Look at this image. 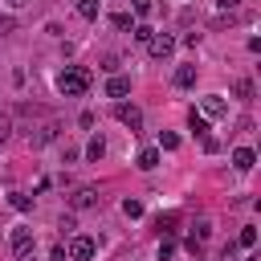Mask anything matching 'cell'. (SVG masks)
Here are the masks:
<instances>
[{
    "label": "cell",
    "instance_id": "9a60e30c",
    "mask_svg": "<svg viewBox=\"0 0 261 261\" xmlns=\"http://www.w3.org/2000/svg\"><path fill=\"white\" fill-rule=\"evenodd\" d=\"M175 220H179V216H175V212H163V216H159V220H155V228H159V232H163V237H167V232H175Z\"/></svg>",
    "mask_w": 261,
    "mask_h": 261
},
{
    "label": "cell",
    "instance_id": "8fae6325",
    "mask_svg": "<svg viewBox=\"0 0 261 261\" xmlns=\"http://www.w3.org/2000/svg\"><path fill=\"white\" fill-rule=\"evenodd\" d=\"M139 167H143V171H155V167H159V147L139 151Z\"/></svg>",
    "mask_w": 261,
    "mask_h": 261
},
{
    "label": "cell",
    "instance_id": "3957f363",
    "mask_svg": "<svg viewBox=\"0 0 261 261\" xmlns=\"http://www.w3.org/2000/svg\"><path fill=\"white\" fill-rule=\"evenodd\" d=\"M147 49H151V57H171L175 53V37L171 33H151V41H147Z\"/></svg>",
    "mask_w": 261,
    "mask_h": 261
},
{
    "label": "cell",
    "instance_id": "ba28073f",
    "mask_svg": "<svg viewBox=\"0 0 261 261\" xmlns=\"http://www.w3.org/2000/svg\"><path fill=\"white\" fill-rule=\"evenodd\" d=\"M98 204V188H77L69 196V208H94Z\"/></svg>",
    "mask_w": 261,
    "mask_h": 261
},
{
    "label": "cell",
    "instance_id": "484cf974",
    "mask_svg": "<svg viewBox=\"0 0 261 261\" xmlns=\"http://www.w3.org/2000/svg\"><path fill=\"white\" fill-rule=\"evenodd\" d=\"M12 24H16V20H12V16H0V33H8V29H12Z\"/></svg>",
    "mask_w": 261,
    "mask_h": 261
},
{
    "label": "cell",
    "instance_id": "7402d4cb",
    "mask_svg": "<svg viewBox=\"0 0 261 261\" xmlns=\"http://www.w3.org/2000/svg\"><path fill=\"white\" fill-rule=\"evenodd\" d=\"M232 90H237V98H253V82H249V77H241Z\"/></svg>",
    "mask_w": 261,
    "mask_h": 261
},
{
    "label": "cell",
    "instance_id": "8992f818",
    "mask_svg": "<svg viewBox=\"0 0 261 261\" xmlns=\"http://www.w3.org/2000/svg\"><path fill=\"white\" fill-rule=\"evenodd\" d=\"M94 249H98L94 237H73V241H69V257H73V261H90Z\"/></svg>",
    "mask_w": 261,
    "mask_h": 261
},
{
    "label": "cell",
    "instance_id": "7a4b0ae2",
    "mask_svg": "<svg viewBox=\"0 0 261 261\" xmlns=\"http://www.w3.org/2000/svg\"><path fill=\"white\" fill-rule=\"evenodd\" d=\"M8 249H12V257H29V253H33V228L16 224L12 237H8Z\"/></svg>",
    "mask_w": 261,
    "mask_h": 261
},
{
    "label": "cell",
    "instance_id": "9c48e42d",
    "mask_svg": "<svg viewBox=\"0 0 261 261\" xmlns=\"http://www.w3.org/2000/svg\"><path fill=\"white\" fill-rule=\"evenodd\" d=\"M253 163H257L253 147H237V151H232V167H237V171H253Z\"/></svg>",
    "mask_w": 261,
    "mask_h": 261
},
{
    "label": "cell",
    "instance_id": "4fadbf2b",
    "mask_svg": "<svg viewBox=\"0 0 261 261\" xmlns=\"http://www.w3.org/2000/svg\"><path fill=\"white\" fill-rule=\"evenodd\" d=\"M188 126H192V130H196V135H200V139H204V135H208V118H204V114H196V110H192V114H188Z\"/></svg>",
    "mask_w": 261,
    "mask_h": 261
},
{
    "label": "cell",
    "instance_id": "2e32d148",
    "mask_svg": "<svg viewBox=\"0 0 261 261\" xmlns=\"http://www.w3.org/2000/svg\"><path fill=\"white\" fill-rule=\"evenodd\" d=\"M77 12L82 20H98V0H77Z\"/></svg>",
    "mask_w": 261,
    "mask_h": 261
},
{
    "label": "cell",
    "instance_id": "5bb4252c",
    "mask_svg": "<svg viewBox=\"0 0 261 261\" xmlns=\"http://www.w3.org/2000/svg\"><path fill=\"white\" fill-rule=\"evenodd\" d=\"M179 147V135L175 130H159V151H175Z\"/></svg>",
    "mask_w": 261,
    "mask_h": 261
},
{
    "label": "cell",
    "instance_id": "cb8c5ba5",
    "mask_svg": "<svg viewBox=\"0 0 261 261\" xmlns=\"http://www.w3.org/2000/svg\"><path fill=\"white\" fill-rule=\"evenodd\" d=\"M8 135H12V118H8V114H0V143H4Z\"/></svg>",
    "mask_w": 261,
    "mask_h": 261
},
{
    "label": "cell",
    "instance_id": "d4e9b609",
    "mask_svg": "<svg viewBox=\"0 0 261 261\" xmlns=\"http://www.w3.org/2000/svg\"><path fill=\"white\" fill-rule=\"evenodd\" d=\"M130 4H135V12H139V16H147V12H151V0H130Z\"/></svg>",
    "mask_w": 261,
    "mask_h": 261
},
{
    "label": "cell",
    "instance_id": "52a82bcc",
    "mask_svg": "<svg viewBox=\"0 0 261 261\" xmlns=\"http://www.w3.org/2000/svg\"><path fill=\"white\" fill-rule=\"evenodd\" d=\"M130 94V77L126 73H110L106 77V98H126Z\"/></svg>",
    "mask_w": 261,
    "mask_h": 261
},
{
    "label": "cell",
    "instance_id": "6da1fadb",
    "mask_svg": "<svg viewBox=\"0 0 261 261\" xmlns=\"http://www.w3.org/2000/svg\"><path fill=\"white\" fill-rule=\"evenodd\" d=\"M90 82H94V77H90L86 65H65V69L57 73V90H61L65 98H82V94L90 90Z\"/></svg>",
    "mask_w": 261,
    "mask_h": 261
},
{
    "label": "cell",
    "instance_id": "30bf717a",
    "mask_svg": "<svg viewBox=\"0 0 261 261\" xmlns=\"http://www.w3.org/2000/svg\"><path fill=\"white\" fill-rule=\"evenodd\" d=\"M102 155H106V139H102V135H94V139L86 143V159H94V163H98Z\"/></svg>",
    "mask_w": 261,
    "mask_h": 261
},
{
    "label": "cell",
    "instance_id": "e0dca14e",
    "mask_svg": "<svg viewBox=\"0 0 261 261\" xmlns=\"http://www.w3.org/2000/svg\"><path fill=\"white\" fill-rule=\"evenodd\" d=\"M122 216L139 220V216H143V200H122Z\"/></svg>",
    "mask_w": 261,
    "mask_h": 261
},
{
    "label": "cell",
    "instance_id": "83f0119b",
    "mask_svg": "<svg viewBox=\"0 0 261 261\" xmlns=\"http://www.w3.org/2000/svg\"><path fill=\"white\" fill-rule=\"evenodd\" d=\"M241 261H253V257H241Z\"/></svg>",
    "mask_w": 261,
    "mask_h": 261
},
{
    "label": "cell",
    "instance_id": "277c9868",
    "mask_svg": "<svg viewBox=\"0 0 261 261\" xmlns=\"http://www.w3.org/2000/svg\"><path fill=\"white\" fill-rule=\"evenodd\" d=\"M114 114H118V122H122V126H130V130H139V126H143V110H139L135 102H118V106H114Z\"/></svg>",
    "mask_w": 261,
    "mask_h": 261
},
{
    "label": "cell",
    "instance_id": "7c38bea8",
    "mask_svg": "<svg viewBox=\"0 0 261 261\" xmlns=\"http://www.w3.org/2000/svg\"><path fill=\"white\" fill-rule=\"evenodd\" d=\"M175 86H196V65H179L175 69Z\"/></svg>",
    "mask_w": 261,
    "mask_h": 261
},
{
    "label": "cell",
    "instance_id": "603a6c76",
    "mask_svg": "<svg viewBox=\"0 0 261 261\" xmlns=\"http://www.w3.org/2000/svg\"><path fill=\"white\" fill-rule=\"evenodd\" d=\"M114 29H135V20H130V12H118V16H114Z\"/></svg>",
    "mask_w": 261,
    "mask_h": 261
},
{
    "label": "cell",
    "instance_id": "d6986e66",
    "mask_svg": "<svg viewBox=\"0 0 261 261\" xmlns=\"http://www.w3.org/2000/svg\"><path fill=\"white\" fill-rule=\"evenodd\" d=\"M130 33H135V41H139V45H147V41H151V33H155V29H151V24H135V29H130Z\"/></svg>",
    "mask_w": 261,
    "mask_h": 261
},
{
    "label": "cell",
    "instance_id": "44dd1931",
    "mask_svg": "<svg viewBox=\"0 0 261 261\" xmlns=\"http://www.w3.org/2000/svg\"><path fill=\"white\" fill-rule=\"evenodd\" d=\"M167 257H175V241H171V237L159 241V261H167Z\"/></svg>",
    "mask_w": 261,
    "mask_h": 261
},
{
    "label": "cell",
    "instance_id": "ffe728a7",
    "mask_svg": "<svg viewBox=\"0 0 261 261\" xmlns=\"http://www.w3.org/2000/svg\"><path fill=\"white\" fill-rule=\"evenodd\" d=\"M8 200H12V208H16V212H29V208H33V200H29V196H20V192H12Z\"/></svg>",
    "mask_w": 261,
    "mask_h": 261
},
{
    "label": "cell",
    "instance_id": "4316f807",
    "mask_svg": "<svg viewBox=\"0 0 261 261\" xmlns=\"http://www.w3.org/2000/svg\"><path fill=\"white\" fill-rule=\"evenodd\" d=\"M237 4H241V0H220V8H224V12H228V8H237Z\"/></svg>",
    "mask_w": 261,
    "mask_h": 261
},
{
    "label": "cell",
    "instance_id": "5b68a950",
    "mask_svg": "<svg viewBox=\"0 0 261 261\" xmlns=\"http://www.w3.org/2000/svg\"><path fill=\"white\" fill-rule=\"evenodd\" d=\"M200 110H204V118H224L228 114V102L220 94H208V98H200Z\"/></svg>",
    "mask_w": 261,
    "mask_h": 261
},
{
    "label": "cell",
    "instance_id": "ac0fdd59",
    "mask_svg": "<svg viewBox=\"0 0 261 261\" xmlns=\"http://www.w3.org/2000/svg\"><path fill=\"white\" fill-rule=\"evenodd\" d=\"M237 245H241V249H253V245H257V228H253V224H249V228H241Z\"/></svg>",
    "mask_w": 261,
    "mask_h": 261
}]
</instances>
